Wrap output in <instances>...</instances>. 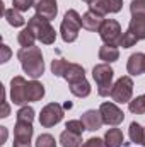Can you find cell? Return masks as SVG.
<instances>
[{
	"label": "cell",
	"mask_w": 145,
	"mask_h": 147,
	"mask_svg": "<svg viewBox=\"0 0 145 147\" xmlns=\"http://www.w3.org/2000/svg\"><path fill=\"white\" fill-rule=\"evenodd\" d=\"M17 58L21 60L22 70L28 74L31 79H38L44 72V62H43V53L38 46H28L21 48L17 51Z\"/></svg>",
	"instance_id": "cell-1"
},
{
	"label": "cell",
	"mask_w": 145,
	"mask_h": 147,
	"mask_svg": "<svg viewBox=\"0 0 145 147\" xmlns=\"http://www.w3.org/2000/svg\"><path fill=\"white\" fill-rule=\"evenodd\" d=\"M51 72H53V75L63 77L68 84H75V82L85 79V70H84L82 65H79V63H68L63 58H55L51 62Z\"/></svg>",
	"instance_id": "cell-2"
},
{
	"label": "cell",
	"mask_w": 145,
	"mask_h": 147,
	"mask_svg": "<svg viewBox=\"0 0 145 147\" xmlns=\"http://www.w3.org/2000/svg\"><path fill=\"white\" fill-rule=\"evenodd\" d=\"M28 26L33 29V33L36 34V39L41 41L43 45H53L55 39H56V31L55 28L51 26V22L46 19V17H41V16H33L29 21H28Z\"/></svg>",
	"instance_id": "cell-3"
},
{
	"label": "cell",
	"mask_w": 145,
	"mask_h": 147,
	"mask_svg": "<svg viewBox=\"0 0 145 147\" xmlns=\"http://www.w3.org/2000/svg\"><path fill=\"white\" fill-rule=\"evenodd\" d=\"M82 28V16L77 12V10H67L65 16H63V21H62V26H60V34L62 39L65 43H73L77 38H79V31Z\"/></svg>",
	"instance_id": "cell-4"
},
{
	"label": "cell",
	"mask_w": 145,
	"mask_h": 147,
	"mask_svg": "<svg viewBox=\"0 0 145 147\" xmlns=\"http://www.w3.org/2000/svg\"><path fill=\"white\" fill-rule=\"evenodd\" d=\"M113 75L114 70L109 67V63H99L92 69V77L97 84V94L101 98H106L111 96V91H113Z\"/></svg>",
	"instance_id": "cell-5"
},
{
	"label": "cell",
	"mask_w": 145,
	"mask_h": 147,
	"mask_svg": "<svg viewBox=\"0 0 145 147\" xmlns=\"http://www.w3.org/2000/svg\"><path fill=\"white\" fill-rule=\"evenodd\" d=\"M132 94H133V80L130 75H123L119 77L114 86H113V91H111V98L114 103H130L132 101Z\"/></svg>",
	"instance_id": "cell-6"
},
{
	"label": "cell",
	"mask_w": 145,
	"mask_h": 147,
	"mask_svg": "<svg viewBox=\"0 0 145 147\" xmlns=\"http://www.w3.org/2000/svg\"><path fill=\"white\" fill-rule=\"evenodd\" d=\"M99 36L104 41V45H109V46H118L119 43V38H121V26L118 21L114 19H104V22L101 24L99 28Z\"/></svg>",
	"instance_id": "cell-7"
},
{
	"label": "cell",
	"mask_w": 145,
	"mask_h": 147,
	"mask_svg": "<svg viewBox=\"0 0 145 147\" xmlns=\"http://www.w3.org/2000/svg\"><path fill=\"white\" fill-rule=\"evenodd\" d=\"M63 108L58 103H48L39 113V123L44 128H51L63 120Z\"/></svg>",
	"instance_id": "cell-8"
},
{
	"label": "cell",
	"mask_w": 145,
	"mask_h": 147,
	"mask_svg": "<svg viewBox=\"0 0 145 147\" xmlns=\"http://www.w3.org/2000/svg\"><path fill=\"white\" fill-rule=\"evenodd\" d=\"M26 84H28V80L22 75H15L10 80V99L17 106H24L28 103V98H26Z\"/></svg>",
	"instance_id": "cell-9"
},
{
	"label": "cell",
	"mask_w": 145,
	"mask_h": 147,
	"mask_svg": "<svg viewBox=\"0 0 145 147\" xmlns=\"http://www.w3.org/2000/svg\"><path fill=\"white\" fill-rule=\"evenodd\" d=\"M99 111H101L103 121L106 125H111V127H118L125 120V113L119 110L114 103H103Z\"/></svg>",
	"instance_id": "cell-10"
},
{
	"label": "cell",
	"mask_w": 145,
	"mask_h": 147,
	"mask_svg": "<svg viewBox=\"0 0 145 147\" xmlns=\"http://www.w3.org/2000/svg\"><path fill=\"white\" fill-rule=\"evenodd\" d=\"M121 7H123V0H94L92 3H89V10H92L103 17L106 14L119 12Z\"/></svg>",
	"instance_id": "cell-11"
},
{
	"label": "cell",
	"mask_w": 145,
	"mask_h": 147,
	"mask_svg": "<svg viewBox=\"0 0 145 147\" xmlns=\"http://www.w3.org/2000/svg\"><path fill=\"white\" fill-rule=\"evenodd\" d=\"M34 9L36 14L41 17H46L48 21L55 19L58 14V5L56 0H34Z\"/></svg>",
	"instance_id": "cell-12"
},
{
	"label": "cell",
	"mask_w": 145,
	"mask_h": 147,
	"mask_svg": "<svg viewBox=\"0 0 145 147\" xmlns=\"http://www.w3.org/2000/svg\"><path fill=\"white\" fill-rule=\"evenodd\" d=\"M33 134H34L33 123L21 121V120L15 121V127H14V140L15 142H31Z\"/></svg>",
	"instance_id": "cell-13"
},
{
	"label": "cell",
	"mask_w": 145,
	"mask_h": 147,
	"mask_svg": "<svg viewBox=\"0 0 145 147\" xmlns=\"http://www.w3.org/2000/svg\"><path fill=\"white\" fill-rule=\"evenodd\" d=\"M82 121H84V125H85V128L87 130H91V132H96V130H99L103 125H104V121H103V116H101V111L97 110H89L85 111L84 115H82V118H80Z\"/></svg>",
	"instance_id": "cell-14"
},
{
	"label": "cell",
	"mask_w": 145,
	"mask_h": 147,
	"mask_svg": "<svg viewBox=\"0 0 145 147\" xmlns=\"http://www.w3.org/2000/svg\"><path fill=\"white\" fill-rule=\"evenodd\" d=\"M126 70L130 75H140L145 74V53H133L130 55L128 58V63H126Z\"/></svg>",
	"instance_id": "cell-15"
},
{
	"label": "cell",
	"mask_w": 145,
	"mask_h": 147,
	"mask_svg": "<svg viewBox=\"0 0 145 147\" xmlns=\"http://www.w3.org/2000/svg\"><path fill=\"white\" fill-rule=\"evenodd\" d=\"M44 96V86L41 82H38L36 79L29 80L26 84V98H28V103H36L41 101Z\"/></svg>",
	"instance_id": "cell-16"
},
{
	"label": "cell",
	"mask_w": 145,
	"mask_h": 147,
	"mask_svg": "<svg viewBox=\"0 0 145 147\" xmlns=\"http://www.w3.org/2000/svg\"><path fill=\"white\" fill-rule=\"evenodd\" d=\"M103 22H104V17L96 14V12H92V10H87L82 16V28L87 29V31H99Z\"/></svg>",
	"instance_id": "cell-17"
},
{
	"label": "cell",
	"mask_w": 145,
	"mask_h": 147,
	"mask_svg": "<svg viewBox=\"0 0 145 147\" xmlns=\"http://www.w3.org/2000/svg\"><path fill=\"white\" fill-rule=\"evenodd\" d=\"M128 31L138 38V41L145 39V16H132L130 24H128Z\"/></svg>",
	"instance_id": "cell-18"
},
{
	"label": "cell",
	"mask_w": 145,
	"mask_h": 147,
	"mask_svg": "<svg viewBox=\"0 0 145 147\" xmlns=\"http://www.w3.org/2000/svg\"><path fill=\"white\" fill-rule=\"evenodd\" d=\"M60 142L62 147H82V135L65 128L60 135Z\"/></svg>",
	"instance_id": "cell-19"
},
{
	"label": "cell",
	"mask_w": 145,
	"mask_h": 147,
	"mask_svg": "<svg viewBox=\"0 0 145 147\" xmlns=\"http://www.w3.org/2000/svg\"><path fill=\"white\" fill-rule=\"evenodd\" d=\"M119 58V50L118 46H109L104 45L99 48V60H103L104 63H113Z\"/></svg>",
	"instance_id": "cell-20"
},
{
	"label": "cell",
	"mask_w": 145,
	"mask_h": 147,
	"mask_svg": "<svg viewBox=\"0 0 145 147\" xmlns=\"http://www.w3.org/2000/svg\"><path fill=\"white\" fill-rule=\"evenodd\" d=\"M104 142L108 147H121L123 146V132L119 128H109L104 135Z\"/></svg>",
	"instance_id": "cell-21"
},
{
	"label": "cell",
	"mask_w": 145,
	"mask_h": 147,
	"mask_svg": "<svg viewBox=\"0 0 145 147\" xmlns=\"http://www.w3.org/2000/svg\"><path fill=\"white\" fill-rule=\"evenodd\" d=\"M5 19H7V22L12 26V28H22L24 24H26V19L22 17V14L17 10V9H5Z\"/></svg>",
	"instance_id": "cell-22"
},
{
	"label": "cell",
	"mask_w": 145,
	"mask_h": 147,
	"mask_svg": "<svg viewBox=\"0 0 145 147\" xmlns=\"http://www.w3.org/2000/svg\"><path fill=\"white\" fill-rule=\"evenodd\" d=\"M128 134H130V139H132L133 144H140V146H144L145 128L140 125V123L132 121V123H130V130H128Z\"/></svg>",
	"instance_id": "cell-23"
},
{
	"label": "cell",
	"mask_w": 145,
	"mask_h": 147,
	"mask_svg": "<svg viewBox=\"0 0 145 147\" xmlns=\"http://www.w3.org/2000/svg\"><path fill=\"white\" fill-rule=\"evenodd\" d=\"M70 92L77 98H87L91 94V84L87 82V79L79 80L75 84H70Z\"/></svg>",
	"instance_id": "cell-24"
},
{
	"label": "cell",
	"mask_w": 145,
	"mask_h": 147,
	"mask_svg": "<svg viewBox=\"0 0 145 147\" xmlns=\"http://www.w3.org/2000/svg\"><path fill=\"white\" fill-rule=\"evenodd\" d=\"M17 41H19V45L22 46V48H28V46H34V41H36V34L33 33V29L29 28V26H26L21 33H19V36H17Z\"/></svg>",
	"instance_id": "cell-25"
},
{
	"label": "cell",
	"mask_w": 145,
	"mask_h": 147,
	"mask_svg": "<svg viewBox=\"0 0 145 147\" xmlns=\"http://www.w3.org/2000/svg\"><path fill=\"white\" fill-rule=\"evenodd\" d=\"M128 110L132 111L133 115H144L145 113V94L137 96L135 99H132L128 103Z\"/></svg>",
	"instance_id": "cell-26"
},
{
	"label": "cell",
	"mask_w": 145,
	"mask_h": 147,
	"mask_svg": "<svg viewBox=\"0 0 145 147\" xmlns=\"http://www.w3.org/2000/svg\"><path fill=\"white\" fill-rule=\"evenodd\" d=\"M15 116H17V120H21V121H29V123H33V120H34V110H33L31 106H21V110L15 113Z\"/></svg>",
	"instance_id": "cell-27"
},
{
	"label": "cell",
	"mask_w": 145,
	"mask_h": 147,
	"mask_svg": "<svg viewBox=\"0 0 145 147\" xmlns=\"http://www.w3.org/2000/svg\"><path fill=\"white\" fill-rule=\"evenodd\" d=\"M137 41H138V38L135 36L133 33L126 31V33H123V34H121L118 46H123V48H132L133 45H137Z\"/></svg>",
	"instance_id": "cell-28"
},
{
	"label": "cell",
	"mask_w": 145,
	"mask_h": 147,
	"mask_svg": "<svg viewBox=\"0 0 145 147\" xmlns=\"http://www.w3.org/2000/svg\"><path fill=\"white\" fill-rule=\"evenodd\" d=\"M36 147H56V140L50 134H41L36 139Z\"/></svg>",
	"instance_id": "cell-29"
},
{
	"label": "cell",
	"mask_w": 145,
	"mask_h": 147,
	"mask_svg": "<svg viewBox=\"0 0 145 147\" xmlns=\"http://www.w3.org/2000/svg\"><path fill=\"white\" fill-rule=\"evenodd\" d=\"M65 128H67V130H72V132L79 134V135H82V134H84V130H87L82 120H70V121H67Z\"/></svg>",
	"instance_id": "cell-30"
},
{
	"label": "cell",
	"mask_w": 145,
	"mask_h": 147,
	"mask_svg": "<svg viewBox=\"0 0 145 147\" xmlns=\"http://www.w3.org/2000/svg\"><path fill=\"white\" fill-rule=\"evenodd\" d=\"M130 12L132 16H145V0H132Z\"/></svg>",
	"instance_id": "cell-31"
},
{
	"label": "cell",
	"mask_w": 145,
	"mask_h": 147,
	"mask_svg": "<svg viewBox=\"0 0 145 147\" xmlns=\"http://www.w3.org/2000/svg\"><path fill=\"white\" fill-rule=\"evenodd\" d=\"M12 5L19 12H28L31 7H34V0H12Z\"/></svg>",
	"instance_id": "cell-32"
},
{
	"label": "cell",
	"mask_w": 145,
	"mask_h": 147,
	"mask_svg": "<svg viewBox=\"0 0 145 147\" xmlns=\"http://www.w3.org/2000/svg\"><path fill=\"white\" fill-rule=\"evenodd\" d=\"M82 147H108L106 146V142H104V139H97V137H92V139H89V140H85Z\"/></svg>",
	"instance_id": "cell-33"
},
{
	"label": "cell",
	"mask_w": 145,
	"mask_h": 147,
	"mask_svg": "<svg viewBox=\"0 0 145 147\" xmlns=\"http://www.w3.org/2000/svg\"><path fill=\"white\" fill-rule=\"evenodd\" d=\"M0 91H2V113H0V116H2V118H7V116L10 115V108H9V105H7V101H5L3 86H0Z\"/></svg>",
	"instance_id": "cell-34"
},
{
	"label": "cell",
	"mask_w": 145,
	"mask_h": 147,
	"mask_svg": "<svg viewBox=\"0 0 145 147\" xmlns=\"http://www.w3.org/2000/svg\"><path fill=\"white\" fill-rule=\"evenodd\" d=\"M0 48H2V57H0V62H2V63H5V62H7V60L10 58L12 51H10V48H9L7 45H2Z\"/></svg>",
	"instance_id": "cell-35"
},
{
	"label": "cell",
	"mask_w": 145,
	"mask_h": 147,
	"mask_svg": "<svg viewBox=\"0 0 145 147\" xmlns=\"http://www.w3.org/2000/svg\"><path fill=\"white\" fill-rule=\"evenodd\" d=\"M0 132H2V140H0V146L5 142V139H7V128L5 127H0Z\"/></svg>",
	"instance_id": "cell-36"
},
{
	"label": "cell",
	"mask_w": 145,
	"mask_h": 147,
	"mask_svg": "<svg viewBox=\"0 0 145 147\" xmlns=\"http://www.w3.org/2000/svg\"><path fill=\"white\" fill-rule=\"evenodd\" d=\"M14 147H31V142H15L14 140Z\"/></svg>",
	"instance_id": "cell-37"
},
{
	"label": "cell",
	"mask_w": 145,
	"mask_h": 147,
	"mask_svg": "<svg viewBox=\"0 0 145 147\" xmlns=\"http://www.w3.org/2000/svg\"><path fill=\"white\" fill-rule=\"evenodd\" d=\"M82 2H85V3H92L94 0H82Z\"/></svg>",
	"instance_id": "cell-38"
},
{
	"label": "cell",
	"mask_w": 145,
	"mask_h": 147,
	"mask_svg": "<svg viewBox=\"0 0 145 147\" xmlns=\"http://www.w3.org/2000/svg\"><path fill=\"white\" fill-rule=\"evenodd\" d=\"M144 147H145V139H144Z\"/></svg>",
	"instance_id": "cell-39"
}]
</instances>
